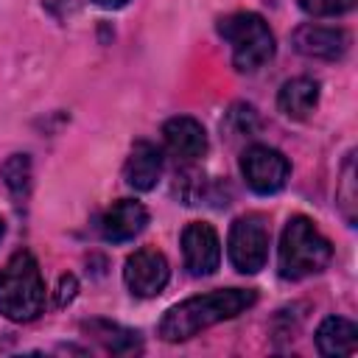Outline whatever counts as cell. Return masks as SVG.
<instances>
[{
  "label": "cell",
  "mask_w": 358,
  "mask_h": 358,
  "mask_svg": "<svg viewBox=\"0 0 358 358\" xmlns=\"http://www.w3.org/2000/svg\"><path fill=\"white\" fill-rule=\"evenodd\" d=\"M255 302H257V294L252 288H215L207 294L187 296L162 313V319L157 324V336L171 344L187 341L218 322L235 319Z\"/></svg>",
  "instance_id": "6da1fadb"
},
{
  "label": "cell",
  "mask_w": 358,
  "mask_h": 358,
  "mask_svg": "<svg viewBox=\"0 0 358 358\" xmlns=\"http://www.w3.org/2000/svg\"><path fill=\"white\" fill-rule=\"evenodd\" d=\"M45 310V280L36 257L17 249L0 268V316L25 324Z\"/></svg>",
  "instance_id": "7a4b0ae2"
},
{
  "label": "cell",
  "mask_w": 358,
  "mask_h": 358,
  "mask_svg": "<svg viewBox=\"0 0 358 358\" xmlns=\"http://www.w3.org/2000/svg\"><path fill=\"white\" fill-rule=\"evenodd\" d=\"M333 246L319 232V227L308 215H294L282 227L280 249H277V268L282 280H305L319 274L330 266Z\"/></svg>",
  "instance_id": "3957f363"
},
{
  "label": "cell",
  "mask_w": 358,
  "mask_h": 358,
  "mask_svg": "<svg viewBox=\"0 0 358 358\" xmlns=\"http://www.w3.org/2000/svg\"><path fill=\"white\" fill-rule=\"evenodd\" d=\"M218 34L232 50L238 73H255L274 59L277 42L268 22L255 11H235L218 20Z\"/></svg>",
  "instance_id": "277c9868"
},
{
  "label": "cell",
  "mask_w": 358,
  "mask_h": 358,
  "mask_svg": "<svg viewBox=\"0 0 358 358\" xmlns=\"http://www.w3.org/2000/svg\"><path fill=\"white\" fill-rule=\"evenodd\" d=\"M268 243H271V229L266 215L246 213L235 218L229 227V235H227L229 263L241 274H257L268 260Z\"/></svg>",
  "instance_id": "5b68a950"
},
{
  "label": "cell",
  "mask_w": 358,
  "mask_h": 358,
  "mask_svg": "<svg viewBox=\"0 0 358 358\" xmlns=\"http://www.w3.org/2000/svg\"><path fill=\"white\" fill-rule=\"evenodd\" d=\"M241 176L255 193L271 196L285 187V182L291 176V162L282 151L255 143L241 154Z\"/></svg>",
  "instance_id": "8992f818"
},
{
  "label": "cell",
  "mask_w": 358,
  "mask_h": 358,
  "mask_svg": "<svg viewBox=\"0 0 358 358\" xmlns=\"http://www.w3.org/2000/svg\"><path fill=\"white\" fill-rule=\"evenodd\" d=\"M168 280H171V263L159 249L143 246L126 257L123 282L134 296H140V299L159 296L162 288L168 285Z\"/></svg>",
  "instance_id": "52a82bcc"
},
{
  "label": "cell",
  "mask_w": 358,
  "mask_h": 358,
  "mask_svg": "<svg viewBox=\"0 0 358 358\" xmlns=\"http://www.w3.org/2000/svg\"><path fill=\"white\" fill-rule=\"evenodd\" d=\"M179 243H182V263H185L187 274L210 277V274L218 271V266H221V238H218L213 224L190 221L182 229Z\"/></svg>",
  "instance_id": "ba28073f"
},
{
  "label": "cell",
  "mask_w": 358,
  "mask_h": 358,
  "mask_svg": "<svg viewBox=\"0 0 358 358\" xmlns=\"http://www.w3.org/2000/svg\"><path fill=\"white\" fill-rule=\"evenodd\" d=\"M294 50L308 56V59H322V62H338L347 56L352 39L341 25H322V22H302L291 34Z\"/></svg>",
  "instance_id": "9c48e42d"
},
{
  "label": "cell",
  "mask_w": 358,
  "mask_h": 358,
  "mask_svg": "<svg viewBox=\"0 0 358 358\" xmlns=\"http://www.w3.org/2000/svg\"><path fill=\"white\" fill-rule=\"evenodd\" d=\"M148 224V210L143 201L137 199H117L112 207L103 210L101 221H98V229H101V238L109 241V243H126V241H134Z\"/></svg>",
  "instance_id": "30bf717a"
},
{
  "label": "cell",
  "mask_w": 358,
  "mask_h": 358,
  "mask_svg": "<svg viewBox=\"0 0 358 358\" xmlns=\"http://www.w3.org/2000/svg\"><path fill=\"white\" fill-rule=\"evenodd\" d=\"M162 143L171 157L182 162H196L207 154V131L204 126L190 115H176L162 123Z\"/></svg>",
  "instance_id": "8fae6325"
},
{
  "label": "cell",
  "mask_w": 358,
  "mask_h": 358,
  "mask_svg": "<svg viewBox=\"0 0 358 358\" xmlns=\"http://www.w3.org/2000/svg\"><path fill=\"white\" fill-rule=\"evenodd\" d=\"M162 176V151L148 143V140H137L126 157V165H123V179L131 190H154L157 182Z\"/></svg>",
  "instance_id": "7c38bea8"
},
{
  "label": "cell",
  "mask_w": 358,
  "mask_h": 358,
  "mask_svg": "<svg viewBox=\"0 0 358 358\" xmlns=\"http://www.w3.org/2000/svg\"><path fill=\"white\" fill-rule=\"evenodd\" d=\"M81 330L87 336H92L112 355H134V352H143L140 333L131 330V327H123L117 322H109V319H87V322H81Z\"/></svg>",
  "instance_id": "4fadbf2b"
},
{
  "label": "cell",
  "mask_w": 358,
  "mask_h": 358,
  "mask_svg": "<svg viewBox=\"0 0 358 358\" xmlns=\"http://www.w3.org/2000/svg\"><path fill=\"white\" fill-rule=\"evenodd\" d=\"M319 103V81L308 76L288 78L277 92V109L291 120H308Z\"/></svg>",
  "instance_id": "5bb4252c"
},
{
  "label": "cell",
  "mask_w": 358,
  "mask_h": 358,
  "mask_svg": "<svg viewBox=\"0 0 358 358\" xmlns=\"http://www.w3.org/2000/svg\"><path fill=\"white\" fill-rule=\"evenodd\" d=\"M316 350L327 358L352 355L358 350V324L344 316H327L316 327Z\"/></svg>",
  "instance_id": "9a60e30c"
},
{
  "label": "cell",
  "mask_w": 358,
  "mask_h": 358,
  "mask_svg": "<svg viewBox=\"0 0 358 358\" xmlns=\"http://www.w3.org/2000/svg\"><path fill=\"white\" fill-rule=\"evenodd\" d=\"M0 176H3V185L8 187V193L17 199V204L25 201L28 193H31V179H34L31 157L28 154H11L0 165Z\"/></svg>",
  "instance_id": "2e32d148"
},
{
  "label": "cell",
  "mask_w": 358,
  "mask_h": 358,
  "mask_svg": "<svg viewBox=\"0 0 358 358\" xmlns=\"http://www.w3.org/2000/svg\"><path fill=\"white\" fill-rule=\"evenodd\" d=\"M336 201H338V210L344 215V221L352 227L355 224V207H358V187H355V154L350 151L344 165H341V179H338V187H336Z\"/></svg>",
  "instance_id": "e0dca14e"
},
{
  "label": "cell",
  "mask_w": 358,
  "mask_h": 358,
  "mask_svg": "<svg viewBox=\"0 0 358 358\" xmlns=\"http://www.w3.org/2000/svg\"><path fill=\"white\" fill-rule=\"evenodd\" d=\"M260 120L252 103H232L221 120V131L229 137H252L257 131Z\"/></svg>",
  "instance_id": "ac0fdd59"
},
{
  "label": "cell",
  "mask_w": 358,
  "mask_h": 358,
  "mask_svg": "<svg viewBox=\"0 0 358 358\" xmlns=\"http://www.w3.org/2000/svg\"><path fill=\"white\" fill-rule=\"evenodd\" d=\"M308 17H341L355 8V0H296Z\"/></svg>",
  "instance_id": "d6986e66"
},
{
  "label": "cell",
  "mask_w": 358,
  "mask_h": 358,
  "mask_svg": "<svg viewBox=\"0 0 358 358\" xmlns=\"http://www.w3.org/2000/svg\"><path fill=\"white\" fill-rule=\"evenodd\" d=\"M78 294V280L73 274H62L59 277V285H56V308H64L76 299Z\"/></svg>",
  "instance_id": "ffe728a7"
},
{
  "label": "cell",
  "mask_w": 358,
  "mask_h": 358,
  "mask_svg": "<svg viewBox=\"0 0 358 358\" xmlns=\"http://www.w3.org/2000/svg\"><path fill=\"white\" fill-rule=\"evenodd\" d=\"M42 6L53 14V17H67L70 11H73V6H76V0H42Z\"/></svg>",
  "instance_id": "44dd1931"
},
{
  "label": "cell",
  "mask_w": 358,
  "mask_h": 358,
  "mask_svg": "<svg viewBox=\"0 0 358 358\" xmlns=\"http://www.w3.org/2000/svg\"><path fill=\"white\" fill-rule=\"evenodd\" d=\"M95 6H101V8H120V6H126L129 0H92Z\"/></svg>",
  "instance_id": "7402d4cb"
},
{
  "label": "cell",
  "mask_w": 358,
  "mask_h": 358,
  "mask_svg": "<svg viewBox=\"0 0 358 358\" xmlns=\"http://www.w3.org/2000/svg\"><path fill=\"white\" fill-rule=\"evenodd\" d=\"M3 235H6V218L0 215V241H3Z\"/></svg>",
  "instance_id": "603a6c76"
}]
</instances>
